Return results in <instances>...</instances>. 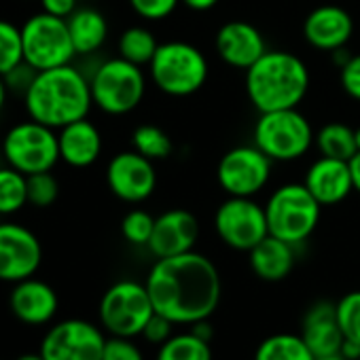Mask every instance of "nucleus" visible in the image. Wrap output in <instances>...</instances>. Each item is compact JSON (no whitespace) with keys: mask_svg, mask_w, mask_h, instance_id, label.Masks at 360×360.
I'll return each instance as SVG.
<instances>
[{"mask_svg":"<svg viewBox=\"0 0 360 360\" xmlns=\"http://www.w3.org/2000/svg\"><path fill=\"white\" fill-rule=\"evenodd\" d=\"M146 290L157 314L174 324L208 320L223 295L217 265L202 252H185L157 259L146 276Z\"/></svg>","mask_w":360,"mask_h":360,"instance_id":"f257e3e1","label":"nucleus"},{"mask_svg":"<svg viewBox=\"0 0 360 360\" xmlns=\"http://www.w3.org/2000/svg\"><path fill=\"white\" fill-rule=\"evenodd\" d=\"M24 106L28 119L53 129L87 119L94 106L89 79L72 64L41 70L24 94Z\"/></svg>","mask_w":360,"mask_h":360,"instance_id":"f03ea898","label":"nucleus"},{"mask_svg":"<svg viewBox=\"0 0 360 360\" xmlns=\"http://www.w3.org/2000/svg\"><path fill=\"white\" fill-rule=\"evenodd\" d=\"M246 96L259 112L299 108L309 91L305 62L282 49H267L244 77Z\"/></svg>","mask_w":360,"mask_h":360,"instance_id":"7ed1b4c3","label":"nucleus"},{"mask_svg":"<svg viewBox=\"0 0 360 360\" xmlns=\"http://www.w3.org/2000/svg\"><path fill=\"white\" fill-rule=\"evenodd\" d=\"M148 75L155 87L172 98L198 94L210 75L208 60L202 49L187 41L159 43L155 58L148 64Z\"/></svg>","mask_w":360,"mask_h":360,"instance_id":"20e7f679","label":"nucleus"},{"mask_svg":"<svg viewBox=\"0 0 360 360\" xmlns=\"http://www.w3.org/2000/svg\"><path fill=\"white\" fill-rule=\"evenodd\" d=\"M322 206L309 193L305 183H286L274 189L265 202L269 236L292 246L303 244L320 223Z\"/></svg>","mask_w":360,"mask_h":360,"instance_id":"39448f33","label":"nucleus"},{"mask_svg":"<svg viewBox=\"0 0 360 360\" xmlns=\"http://www.w3.org/2000/svg\"><path fill=\"white\" fill-rule=\"evenodd\" d=\"M314 138L316 131L299 108L261 112L252 131V144L271 161L301 159L314 146Z\"/></svg>","mask_w":360,"mask_h":360,"instance_id":"423d86ee","label":"nucleus"},{"mask_svg":"<svg viewBox=\"0 0 360 360\" xmlns=\"http://www.w3.org/2000/svg\"><path fill=\"white\" fill-rule=\"evenodd\" d=\"M94 106L110 117L129 115L136 110L146 94V77L142 66H136L123 58H110L102 62L91 79Z\"/></svg>","mask_w":360,"mask_h":360,"instance_id":"0eeeda50","label":"nucleus"},{"mask_svg":"<svg viewBox=\"0 0 360 360\" xmlns=\"http://www.w3.org/2000/svg\"><path fill=\"white\" fill-rule=\"evenodd\" d=\"M3 157L7 165L26 176L51 172L62 161L58 129L32 119L15 123L3 138Z\"/></svg>","mask_w":360,"mask_h":360,"instance_id":"6e6552de","label":"nucleus"},{"mask_svg":"<svg viewBox=\"0 0 360 360\" xmlns=\"http://www.w3.org/2000/svg\"><path fill=\"white\" fill-rule=\"evenodd\" d=\"M24 62L37 72L66 66L75 60L77 51L68 30V22L45 11L34 13L22 26Z\"/></svg>","mask_w":360,"mask_h":360,"instance_id":"1a4fd4ad","label":"nucleus"},{"mask_svg":"<svg viewBox=\"0 0 360 360\" xmlns=\"http://www.w3.org/2000/svg\"><path fill=\"white\" fill-rule=\"evenodd\" d=\"M155 314L146 284L136 280L115 282L100 299V322L112 337H138Z\"/></svg>","mask_w":360,"mask_h":360,"instance_id":"9d476101","label":"nucleus"},{"mask_svg":"<svg viewBox=\"0 0 360 360\" xmlns=\"http://www.w3.org/2000/svg\"><path fill=\"white\" fill-rule=\"evenodd\" d=\"M271 159L255 144L227 150L217 167L221 189L233 198L259 195L271 178Z\"/></svg>","mask_w":360,"mask_h":360,"instance_id":"9b49d317","label":"nucleus"},{"mask_svg":"<svg viewBox=\"0 0 360 360\" xmlns=\"http://www.w3.org/2000/svg\"><path fill=\"white\" fill-rule=\"evenodd\" d=\"M214 231L229 248L250 252L269 236L265 206L252 198L229 195L214 212Z\"/></svg>","mask_w":360,"mask_h":360,"instance_id":"f8f14e48","label":"nucleus"},{"mask_svg":"<svg viewBox=\"0 0 360 360\" xmlns=\"http://www.w3.org/2000/svg\"><path fill=\"white\" fill-rule=\"evenodd\" d=\"M104 345L106 337L96 324L68 318L45 333L41 354L45 360H102Z\"/></svg>","mask_w":360,"mask_h":360,"instance_id":"ddd939ff","label":"nucleus"},{"mask_svg":"<svg viewBox=\"0 0 360 360\" xmlns=\"http://www.w3.org/2000/svg\"><path fill=\"white\" fill-rule=\"evenodd\" d=\"M106 185L115 198L127 204L146 202L157 189L155 161L138 150H121L106 165Z\"/></svg>","mask_w":360,"mask_h":360,"instance_id":"4468645a","label":"nucleus"},{"mask_svg":"<svg viewBox=\"0 0 360 360\" xmlns=\"http://www.w3.org/2000/svg\"><path fill=\"white\" fill-rule=\"evenodd\" d=\"M43 261L39 238L24 225L0 223V282L32 278Z\"/></svg>","mask_w":360,"mask_h":360,"instance_id":"2eb2a0df","label":"nucleus"},{"mask_svg":"<svg viewBox=\"0 0 360 360\" xmlns=\"http://www.w3.org/2000/svg\"><path fill=\"white\" fill-rule=\"evenodd\" d=\"M200 238V223L193 212L172 208L155 219V229L148 242V250L157 259L191 252Z\"/></svg>","mask_w":360,"mask_h":360,"instance_id":"dca6fc26","label":"nucleus"},{"mask_svg":"<svg viewBox=\"0 0 360 360\" xmlns=\"http://www.w3.org/2000/svg\"><path fill=\"white\" fill-rule=\"evenodd\" d=\"M354 34L352 15L339 5H320L303 22V39L318 51L335 53L345 49Z\"/></svg>","mask_w":360,"mask_h":360,"instance_id":"f3484780","label":"nucleus"},{"mask_svg":"<svg viewBox=\"0 0 360 360\" xmlns=\"http://www.w3.org/2000/svg\"><path fill=\"white\" fill-rule=\"evenodd\" d=\"M214 47L219 58L227 66L244 72L267 51L261 30L250 22H242V20L223 24L217 32Z\"/></svg>","mask_w":360,"mask_h":360,"instance_id":"a211bd4d","label":"nucleus"},{"mask_svg":"<svg viewBox=\"0 0 360 360\" xmlns=\"http://www.w3.org/2000/svg\"><path fill=\"white\" fill-rule=\"evenodd\" d=\"M303 183L322 208L341 204L354 191L349 161L333 159L324 155H320L307 167Z\"/></svg>","mask_w":360,"mask_h":360,"instance_id":"6ab92c4d","label":"nucleus"},{"mask_svg":"<svg viewBox=\"0 0 360 360\" xmlns=\"http://www.w3.org/2000/svg\"><path fill=\"white\" fill-rule=\"evenodd\" d=\"M9 307L20 322L30 326H41L53 320L60 301H58V292L47 282L37 280L32 276L13 284L9 295Z\"/></svg>","mask_w":360,"mask_h":360,"instance_id":"aec40b11","label":"nucleus"},{"mask_svg":"<svg viewBox=\"0 0 360 360\" xmlns=\"http://www.w3.org/2000/svg\"><path fill=\"white\" fill-rule=\"evenodd\" d=\"M301 337L316 358L339 354L345 337L337 320V305L330 301L314 303L303 316Z\"/></svg>","mask_w":360,"mask_h":360,"instance_id":"412c9836","label":"nucleus"},{"mask_svg":"<svg viewBox=\"0 0 360 360\" xmlns=\"http://www.w3.org/2000/svg\"><path fill=\"white\" fill-rule=\"evenodd\" d=\"M60 159L70 167H89L102 155V134L89 121L81 119L58 129Z\"/></svg>","mask_w":360,"mask_h":360,"instance_id":"4be33fe9","label":"nucleus"},{"mask_svg":"<svg viewBox=\"0 0 360 360\" xmlns=\"http://www.w3.org/2000/svg\"><path fill=\"white\" fill-rule=\"evenodd\" d=\"M248 263L261 280L280 282L295 267V246L274 236H267L248 252Z\"/></svg>","mask_w":360,"mask_h":360,"instance_id":"5701e85b","label":"nucleus"},{"mask_svg":"<svg viewBox=\"0 0 360 360\" xmlns=\"http://www.w3.org/2000/svg\"><path fill=\"white\" fill-rule=\"evenodd\" d=\"M66 22H68V30H70L77 56L96 53L108 39L106 18L91 7H79Z\"/></svg>","mask_w":360,"mask_h":360,"instance_id":"b1692460","label":"nucleus"},{"mask_svg":"<svg viewBox=\"0 0 360 360\" xmlns=\"http://www.w3.org/2000/svg\"><path fill=\"white\" fill-rule=\"evenodd\" d=\"M314 144L320 150V155L333 157V159H343V161H349L358 153L354 127H349L345 123H337V121L320 127L316 131Z\"/></svg>","mask_w":360,"mask_h":360,"instance_id":"393cba45","label":"nucleus"},{"mask_svg":"<svg viewBox=\"0 0 360 360\" xmlns=\"http://www.w3.org/2000/svg\"><path fill=\"white\" fill-rule=\"evenodd\" d=\"M255 360H316V356L301 335L276 333L257 347Z\"/></svg>","mask_w":360,"mask_h":360,"instance_id":"a878e982","label":"nucleus"},{"mask_svg":"<svg viewBox=\"0 0 360 360\" xmlns=\"http://www.w3.org/2000/svg\"><path fill=\"white\" fill-rule=\"evenodd\" d=\"M157 47H159L157 37L144 26L127 28L119 37V43H117L119 58H123V60H127V62H131L136 66H148L150 60L157 53Z\"/></svg>","mask_w":360,"mask_h":360,"instance_id":"bb28decb","label":"nucleus"},{"mask_svg":"<svg viewBox=\"0 0 360 360\" xmlns=\"http://www.w3.org/2000/svg\"><path fill=\"white\" fill-rule=\"evenodd\" d=\"M157 360H212V349L208 339L195 333H178L161 343Z\"/></svg>","mask_w":360,"mask_h":360,"instance_id":"cd10ccee","label":"nucleus"},{"mask_svg":"<svg viewBox=\"0 0 360 360\" xmlns=\"http://www.w3.org/2000/svg\"><path fill=\"white\" fill-rule=\"evenodd\" d=\"M28 206V176L11 165L0 167V214H15Z\"/></svg>","mask_w":360,"mask_h":360,"instance_id":"c85d7f7f","label":"nucleus"},{"mask_svg":"<svg viewBox=\"0 0 360 360\" xmlns=\"http://www.w3.org/2000/svg\"><path fill=\"white\" fill-rule=\"evenodd\" d=\"M131 146H134V150H138L140 155H144L150 161L167 159L174 153V142H172L169 134L153 123H144L134 129Z\"/></svg>","mask_w":360,"mask_h":360,"instance_id":"c756f323","label":"nucleus"},{"mask_svg":"<svg viewBox=\"0 0 360 360\" xmlns=\"http://www.w3.org/2000/svg\"><path fill=\"white\" fill-rule=\"evenodd\" d=\"M24 64V41L22 28L9 20H0V75L7 77Z\"/></svg>","mask_w":360,"mask_h":360,"instance_id":"7c9ffc66","label":"nucleus"},{"mask_svg":"<svg viewBox=\"0 0 360 360\" xmlns=\"http://www.w3.org/2000/svg\"><path fill=\"white\" fill-rule=\"evenodd\" d=\"M60 195V183L51 172H37L28 176V204L34 208H49Z\"/></svg>","mask_w":360,"mask_h":360,"instance_id":"2f4dec72","label":"nucleus"},{"mask_svg":"<svg viewBox=\"0 0 360 360\" xmlns=\"http://www.w3.org/2000/svg\"><path fill=\"white\" fill-rule=\"evenodd\" d=\"M155 229V217L146 210H129L121 221V233L131 246H148Z\"/></svg>","mask_w":360,"mask_h":360,"instance_id":"473e14b6","label":"nucleus"},{"mask_svg":"<svg viewBox=\"0 0 360 360\" xmlns=\"http://www.w3.org/2000/svg\"><path fill=\"white\" fill-rule=\"evenodd\" d=\"M337 320L345 339L360 343V290L343 295L337 303Z\"/></svg>","mask_w":360,"mask_h":360,"instance_id":"72a5a7b5","label":"nucleus"},{"mask_svg":"<svg viewBox=\"0 0 360 360\" xmlns=\"http://www.w3.org/2000/svg\"><path fill=\"white\" fill-rule=\"evenodd\" d=\"M127 3L138 18L146 22H161L178 9L180 0H127Z\"/></svg>","mask_w":360,"mask_h":360,"instance_id":"f704fd0d","label":"nucleus"},{"mask_svg":"<svg viewBox=\"0 0 360 360\" xmlns=\"http://www.w3.org/2000/svg\"><path fill=\"white\" fill-rule=\"evenodd\" d=\"M339 83L352 100L360 102V53L347 56V60L339 66Z\"/></svg>","mask_w":360,"mask_h":360,"instance_id":"c9c22d12","label":"nucleus"},{"mask_svg":"<svg viewBox=\"0 0 360 360\" xmlns=\"http://www.w3.org/2000/svg\"><path fill=\"white\" fill-rule=\"evenodd\" d=\"M102 360H144L140 347L129 337H112L106 339Z\"/></svg>","mask_w":360,"mask_h":360,"instance_id":"e433bc0d","label":"nucleus"},{"mask_svg":"<svg viewBox=\"0 0 360 360\" xmlns=\"http://www.w3.org/2000/svg\"><path fill=\"white\" fill-rule=\"evenodd\" d=\"M172 328H174V322L172 320H167L165 316H161V314H153L150 316V320L146 322V326H144V330H142V335H144V339L146 341H150V343H165L169 337H172Z\"/></svg>","mask_w":360,"mask_h":360,"instance_id":"4c0bfd02","label":"nucleus"},{"mask_svg":"<svg viewBox=\"0 0 360 360\" xmlns=\"http://www.w3.org/2000/svg\"><path fill=\"white\" fill-rule=\"evenodd\" d=\"M39 3H41V11L62 20H68L79 9L77 0H39Z\"/></svg>","mask_w":360,"mask_h":360,"instance_id":"58836bf2","label":"nucleus"},{"mask_svg":"<svg viewBox=\"0 0 360 360\" xmlns=\"http://www.w3.org/2000/svg\"><path fill=\"white\" fill-rule=\"evenodd\" d=\"M221 3V0H180V5H185L187 9H191V11H210V9H214L217 5Z\"/></svg>","mask_w":360,"mask_h":360,"instance_id":"ea45409f","label":"nucleus"},{"mask_svg":"<svg viewBox=\"0 0 360 360\" xmlns=\"http://www.w3.org/2000/svg\"><path fill=\"white\" fill-rule=\"evenodd\" d=\"M339 354L343 358H347V360H358L360 358V343L358 341H352V339H343Z\"/></svg>","mask_w":360,"mask_h":360,"instance_id":"a19ab883","label":"nucleus"},{"mask_svg":"<svg viewBox=\"0 0 360 360\" xmlns=\"http://www.w3.org/2000/svg\"><path fill=\"white\" fill-rule=\"evenodd\" d=\"M349 172H352L354 191H358V193H360V150L349 159Z\"/></svg>","mask_w":360,"mask_h":360,"instance_id":"79ce46f5","label":"nucleus"},{"mask_svg":"<svg viewBox=\"0 0 360 360\" xmlns=\"http://www.w3.org/2000/svg\"><path fill=\"white\" fill-rule=\"evenodd\" d=\"M7 96H9V85H7V79L0 75V110L7 104Z\"/></svg>","mask_w":360,"mask_h":360,"instance_id":"37998d69","label":"nucleus"},{"mask_svg":"<svg viewBox=\"0 0 360 360\" xmlns=\"http://www.w3.org/2000/svg\"><path fill=\"white\" fill-rule=\"evenodd\" d=\"M15 360H45V358H43V354H41V352H39V354H32V352H30V354H22V356H18Z\"/></svg>","mask_w":360,"mask_h":360,"instance_id":"c03bdc74","label":"nucleus"},{"mask_svg":"<svg viewBox=\"0 0 360 360\" xmlns=\"http://www.w3.org/2000/svg\"><path fill=\"white\" fill-rule=\"evenodd\" d=\"M316 360H347V358H343L341 354H333V356H322V358H316Z\"/></svg>","mask_w":360,"mask_h":360,"instance_id":"a18cd8bd","label":"nucleus"},{"mask_svg":"<svg viewBox=\"0 0 360 360\" xmlns=\"http://www.w3.org/2000/svg\"><path fill=\"white\" fill-rule=\"evenodd\" d=\"M354 131H356V146H358V150H360V127H356Z\"/></svg>","mask_w":360,"mask_h":360,"instance_id":"49530a36","label":"nucleus"},{"mask_svg":"<svg viewBox=\"0 0 360 360\" xmlns=\"http://www.w3.org/2000/svg\"><path fill=\"white\" fill-rule=\"evenodd\" d=\"M358 360H360V358H358Z\"/></svg>","mask_w":360,"mask_h":360,"instance_id":"de8ad7c7","label":"nucleus"}]
</instances>
